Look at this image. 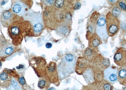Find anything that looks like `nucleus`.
Returning <instances> with one entry per match:
<instances>
[{"instance_id":"nucleus-21","label":"nucleus","mask_w":126,"mask_h":90,"mask_svg":"<svg viewBox=\"0 0 126 90\" xmlns=\"http://www.w3.org/2000/svg\"><path fill=\"white\" fill-rule=\"evenodd\" d=\"M96 83L99 90H113V87L112 84L105 80L103 79L101 82Z\"/></svg>"},{"instance_id":"nucleus-13","label":"nucleus","mask_w":126,"mask_h":90,"mask_svg":"<svg viewBox=\"0 0 126 90\" xmlns=\"http://www.w3.org/2000/svg\"><path fill=\"white\" fill-rule=\"evenodd\" d=\"M27 6L23 2L17 1L12 7L13 12L20 16H23L27 13Z\"/></svg>"},{"instance_id":"nucleus-28","label":"nucleus","mask_w":126,"mask_h":90,"mask_svg":"<svg viewBox=\"0 0 126 90\" xmlns=\"http://www.w3.org/2000/svg\"><path fill=\"white\" fill-rule=\"evenodd\" d=\"M64 1L62 0H57L55 2V5L57 7L61 8L64 5Z\"/></svg>"},{"instance_id":"nucleus-27","label":"nucleus","mask_w":126,"mask_h":90,"mask_svg":"<svg viewBox=\"0 0 126 90\" xmlns=\"http://www.w3.org/2000/svg\"><path fill=\"white\" fill-rule=\"evenodd\" d=\"M19 29L17 27H13L11 29V32L14 36H17L19 33Z\"/></svg>"},{"instance_id":"nucleus-14","label":"nucleus","mask_w":126,"mask_h":90,"mask_svg":"<svg viewBox=\"0 0 126 90\" xmlns=\"http://www.w3.org/2000/svg\"><path fill=\"white\" fill-rule=\"evenodd\" d=\"M15 49V47L12 44H4L0 48V56L5 57L10 56L14 53Z\"/></svg>"},{"instance_id":"nucleus-8","label":"nucleus","mask_w":126,"mask_h":90,"mask_svg":"<svg viewBox=\"0 0 126 90\" xmlns=\"http://www.w3.org/2000/svg\"><path fill=\"white\" fill-rule=\"evenodd\" d=\"M31 20L35 34L36 35L40 34L44 27L43 20L41 15L39 13H35L32 16Z\"/></svg>"},{"instance_id":"nucleus-10","label":"nucleus","mask_w":126,"mask_h":90,"mask_svg":"<svg viewBox=\"0 0 126 90\" xmlns=\"http://www.w3.org/2000/svg\"><path fill=\"white\" fill-rule=\"evenodd\" d=\"M90 65L89 62L85 57H79L76 61L75 72L78 75H82L83 73Z\"/></svg>"},{"instance_id":"nucleus-6","label":"nucleus","mask_w":126,"mask_h":90,"mask_svg":"<svg viewBox=\"0 0 126 90\" xmlns=\"http://www.w3.org/2000/svg\"><path fill=\"white\" fill-rule=\"evenodd\" d=\"M90 65L94 68L104 71L110 67V62L109 58H105L100 54H98Z\"/></svg>"},{"instance_id":"nucleus-5","label":"nucleus","mask_w":126,"mask_h":90,"mask_svg":"<svg viewBox=\"0 0 126 90\" xmlns=\"http://www.w3.org/2000/svg\"><path fill=\"white\" fill-rule=\"evenodd\" d=\"M95 31L96 34L103 41H106L109 37L107 32L105 16L104 15H101L98 20Z\"/></svg>"},{"instance_id":"nucleus-16","label":"nucleus","mask_w":126,"mask_h":90,"mask_svg":"<svg viewBox=\"0 0 126 90\" xmlns=\"http://www.w3.org/2000/svg\"><path fill=\"white\" fill-rule=\"evenodd\" d=\"M98 54V49H94L88 47L86 48L84 52L83 57L88 60L90 64L94 58Z\"/></svg>"},{"instance_id":"nucleus-37","label":"nucleus","mask_w":126,"mask_h":90,"mask_svg":"<svg viewBox=\"0 0 126 90\" xmlns=\"http://www.w3.org/2000/svg\"></svg>"},{"instance_id":"nucleus-34","label":"nucleus","mask_w":126,"mask_h":90,"mask_svg":"<svg viewBox=\"0 0 126 90\" xmlns=\"http://www.w3.org/2000/svg\"><path fill=\"white\" fill-rule=\"evenodd\" d=\"M24 67V66L23 65H20L18 67H16V68L18 69H20L23 68Z\"/></svg>"},{"instance_id":"nucleus-32","label":"nucleus","mask_w":126,"mask_h":90,"mask_svg":"<svg viewBox=\"0 0 126 90\" xmlns=\"http://www.w3.org/2000/svg\"><path fill=\"white\" fill-rule=\"evenodd\" d=\"M52 44L48 42L46 44V48H51L52 47Z\"/></svg>"},{"instance_id":"nucleus-20","label":"nucleus","mask_w":126,"mask_h":90,"mask_svg":"<svg viewBox=\"0 0 126 90\" xmlns=\"http://www.w3.org/2000/svg\"><path fill=\"white\" fill-rule=\"evenodd\" d=\"M51 84L50 82L44 76L39 78L38 86L40 90H47L49 88Z\"/></svg>"},{"instance_id":"nucleus-19","label":"nucleus","mask_w":126,"mask_h":90,"mask_svg":"<svg viewBox=\"0 0 126 90\" xmlns=\"http://www.w3.org/2000/svg\"><path fill=\"white\" fill-rule=\"evenodd\" d=\"M70 26L68 24H61L57 27L56 32L57 34L61 36H66L70 32Z\"/></svg>"},{"instance_id":"nucleus-25","label":"nucleus","mask_w":126,"mask_h":90,"mask_svg":"<svg viewBox=\"0 0 126 90\" xmlns=\"http://www.w3.org/2000/svg\"><path fill=\"white\" fill-rule=\"evenodd\" d=\"M126 0H118L116 3L117 6L120 9L125 12L126 11Z\"/></svg>"},{"instance_id":"nucleus-2","label":"nucleus","mask_w":126,"mask_h":90,"mask_svg":"<svg viewBox=\"0 0 126 90\" xmlns=\"http://www.w3.org/2000/svg\"><path fill=\"white\" fill-rule=\"evenodd\" d=\"M107 32L109 36H113L117 34L120 28V22L117 18L109 12L105 16Z\"/></svg>"},{"instance_id":"nucleus-15","label":"nucleus","mask_w":126,"mask_h":90,"mask_svg":"<svg viewBox=\"0 0 126 90\" xmlns=\"http://www.w3.org/2000/svg\"><path fill=\"white\" fill-rule=\"evenodd\" d=\"M88 47L94 49H98V46L102 43V40L95 33L93 34L87 39Z\"/></svg>"},{"instance_id":"nucleus-9","label":"nucleus","mask_w":126,"mask_h":90,"mask_svg":"<svg viewBox=\"0 0 126 90\" xmlns=\"http://www.w3.org/2000/svg\"><path fill=\"white\" fill-rule=\"evenodd\" d=\"M115 63L120 67L126 66V49L123 47H120L117 50L113 57Z\"/></svg>"},{"instance_id":"nucleus-29","label":"nucleus","mask_w":126,"mask_h":90,"mask_svg":"<svg viewBox=\"0 0 126 90\" xmlns=\"http://www.w3.org/2000/svg\"><path fill=\"white\" fill-rule=\"evenodd\" d=\"M54 0H42V1L45 5L47 6H50L53 4Z\"/></svg>"},{"instance_id":"nucleus-3","label":"nucleus","mask_w":126,"mask_h":90,"mask_svg":"<svg viewBox=\"0 0 126 90\" xmlns=\"http://www.w3.org/2000/svg\"><path fill=\"white\" fill-rule=\"evenodd\" d=\"M44 76L56 86L60 84V79L57 70V65L54 62H50L47 65L45 70Z\"/></svg>"},{"instance_id":"nucleus-23","label":"nucleus","mask_w":126,"mask_h":90,"mask_svg":"<svg viewBox=\"0 0 126 90\" xmlns=\"http://www.w3.org/2000/svg\"><path fill=\"white\" fill-rule=\"evenodd\" d=\"M6 90H22V89L18 80L12 76V83L10 86L6 88Z\"/></svg>"},{"instance_id":"nucleus-17","label":"nucleus","mask_w":126,"mask_h":90,"mask_svg":"<svg viewBox=\"0 0 126 90\" xmlns=\"http://www.w3.org/2000/svg\"><path fill=\"white\" fill-rule=\"evenodd\" d=\"M82 75L87 84H90L95 82L93 71L91 65L87 69Z\"/></svg>"},{"instance_id":"nucleus-12","label":"nucleus","mask_w":126,"mask_h":90,"mask_svg":"<svg viewBox=\"0 0 126 90\" xmlns=\"http://www.w3.org/2000/svg\"><path fill=\"white\" fill-rule=\"evenodd\" d=\"M13 18V12L10 10H5L2 12L1 16V23L3 26L7 27L12 23Z\"/></svg>"},{"instance_id":"nucleus-26","label":"nucleus","mask_w":126,"mask_h":90,"mask_svg":"<svg viewBox=\"0 0 126 90\" xmlns=\"http://www.w3.org/2000/svg\"><path fill=\"white\" fill-rule=\"evenodd\" d=\"M121 12V10L117 6L113 8L111 13L113 16L117 18L120 15Z\"/></svg>"},{"instance_id":"nucleus-30","label":"nucleus","mask_w":126,"mask_h":90,"mask_svg":"<svg viewBox=\"0 0 126 90\" xmlns=\"http://www.w3.org/2000/svg\"><path fill=\"white\" fill-rule=\"evenodd\" d=\"M18 81L20 84L22 85H25L26 83L25 79L23 77H19L18 80Z\"/></svg>"},{"instance_id":"nucleus-7","label":"nucleus","mask_w":126,"mask_h":90,"mask_svg":"<svg viewBox=\"0 0 126 90\" xmlns=\"http://www.w3.org/2000/svg\"><path fill=\"white\" fill-rule=\"evenodd\" d=\"M104 79L111 84L118 81V68L111 65L104 71Z\"/></svg>"},{"instance_id":"nucleus-31","label":"nucleus","mask_w":126,"mask_h":90,"mask_svg":"<svg viewBox=\"0 0 126 90\" xmlns=\"http://www.w3.org/2000/svg\"><path fill=\"white\" fill-rule=\"evenodd\" d=\"M81 4L80 2H76L74 6V10H77L81 8Z\"/></svg>"},{"instance_id":"nucleus-24","label":"nucleus","mask_w":126,"mask_h":90,"mask_svg":"<svg viewBox=\"0 0 126 90\" xmlns=\"http://www.w3.org/2000/svg\"><path fill=\"white\" fill-rule=\"evenodd\" d=\"M101 14L99 12L96 11L94 12L90 18V22L93 24L96 25L97 22Z\"/></svg>"},{"instance_id":"nucleus-18","label":"nucleus","mask_w":126,"mask_h":90,"mask_svg":"<svg viewBox=\"0 0 126 90\" xmlns=\"http://www.w3.org/2000/svg\"><path fill=\"white\" fill-rule=\"evenodd\" d=\"M118 81L124 86L126 85V66L118 69Z\"/></svg>"},{"instance_id":"nucleus-36","label":"nucleus","mask_w":126,"mask_h":90,"mask_svg":"<svg viewBox=\"0 0 126 90\" xmlns=\"http://www.w3.org/2000/svg\"><path fill=\"white\" fill-rule=\"evenodd\" d=\"M4 1H3V2H2L1 3V4L2 5H4V4H5V3H4Z\"/></svg>"},{"instance_id":"nucleus-11","label":"nucleus","mask_w":126,"mask_h":90,"mask_svg":"<svg viewBox=\"0 0 126 90\" xmlns=\"http://www.w3.org/2000/svg\"><path fill=\"white\" fill-rule=\"evenodd\" d=\"M12 76L7 70H4L0 73V87L2 88H7L11 85Z\"/></svg>"},{"instance_id":"nucleus-22","label":"nucleus","mask_w":126,"mask_h":90,"mask_svg":"<svg viewBox=\"0 0 126 90\" xmlns=\"http://www.w3.org/2000/svg\"><path fill=\"white\" fill-rule=\"evenodd\" d=\"M94 73L95 82L98 83L104 79V71L99 70L91 66Z\"/></svg>"},{"instance_id":"nucleus-35","label":"nucleus","mask_w":126,"mask_h":90,"mask_svg":"<svg viewBox=\"0 0 126 90\" xmlns=\"http://www.w3.org/2000/svg\"><path fill=\"white\" fill-rule=\"evenodd\" d=\"M56 90V89L54 88H52L49 89V90Z\"/></svg>"},{"instance_id":"nucleus-33","label":"nucleus","mask_w":126,"mask_h":90,"mask_svg":"<svg viewBox=\"0 0 126 90\" xmlns=\"http://www.w3.org/2000/svg\"><path fill=\"white\" fill-rule=\"evenodd\" d=\"M118 0H109V2L110 3V4H116Z\"/></svg>"},{"instance_id":"nucleus-4","label":"nucleus","mask_w":126,"mask_h":90,"mask_svg":"<svg viewBox=\"0 0 126 90\" xmlns=\"http://www.w3.org/2000/svg\"><path fill=\"white\" fill-rule=\"evenodd\" d=\"M29 63L39 78L44 76L47 66L45 59L40 57H33L30 59Z\"/></svg>"},{"instance_id":"nucleus-1","label":"nucleus","mask_w":126,"mask_h":90,"mask_svg":"<svg viewBox=\"0 0 126 90\" xmlns=\"http://www.w3.org/2000/svg\"><path fill=\"white\" fill-rule=\"evenodd\" d=\"M77 58L72 54L65 55L57 66L58 76L60 80L68 78L75 72Z\"/></svg>"}]
</instances>
